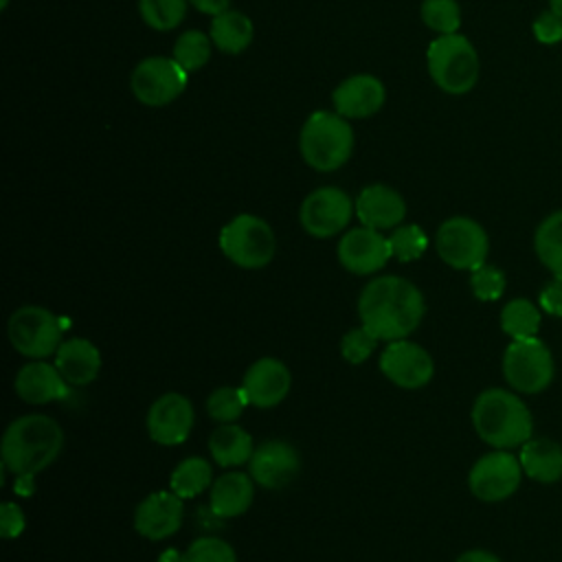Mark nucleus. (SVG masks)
<instances>
[{
	"instance_id": "obj_11",
	"label": "nucleus",
	"mask_w": 562,
	"mask_h": 562,
	"mask_svg": "<svg viewBox=\"0 0 562 562\" xmlns=\"http://www.w3.org/2000/svg\"><path fill=\"white\" fill-rule=\"evenodd\" d=\"M356 213V202L338 187H318L305 195L299 209L303 231L316 239H327L345 231Z\"/></svg>"
},
{
	"instance_id": "obj_28",
	"label": "nucleus",
	"mask_w": 562,
	"mask_h": 562,
	"mask_svg": "<svg viewBox=\"0 0 562 562\" xmlns=\"http://www.w3.org/2000/svg\"><path fill=\"white\" fill-rule=\"evenodd\" d=\"M211 485H213V472H211V463L204 457L182 459L169 476V490L176 492L180 498L200 496Z\"/></svg>"
},
{
	"instance_id": "obj_26",
	"label": "nucleus",
	"mask_w": 562,
	"mask_h": 562,
	"mask_svg": "<svg viewBox=\"0 0 562 562\" xmlns=\"http://www.w3.org/2000/svg\"><path fill=\"white\" fill-rule=\"evenodd\" d=\"M209 450L217 465L222 468H237L250 461L255 446L252 437L241 428L231 424L217 426L209 437Z\"/></svg>"
},
{
	"instance_id": "obj_25",
	"label": "nucleus",
	"mask_w": 562,
	"mask_h": 562,
	"mask_svg": "<svg viewBox=\"0 0 562 562\" xmlns=\"http://www.w3.org/2000/svg\"><path fill=\"white\" fill-rule=\"evenodd\" d=\"M255 35V26L250 18L241 11L226 9L211 18L209 24V37L213 46L226 55H239L244 53Z\"/></svg>"
},
{
	"instance_id": "obj_14",
	"label": "nucleus",
	"mask_w": 562,
	"mask_h": 562,
	"mask_svg": "<svg viewBox=\"0 0 562 562\" xmlns=\"http://www.w3.org/2000/svg\"><path fill=\"white\" fill-rule=\"evenodd\" d=\"M338 261L353 274H373L391 259L389 237L369 226L349 228L338 241Z\"/></svg>"
},
{
	"instance_id": "obj_22",
	"label": "nucleus",
	"mask_w": 562,
	"mask_h": 562,
	"mask_svg": "<svg viewBox=\"0 0 562 562\" xmlns=\"http://www.w3.org/2000/svg\"><path fill=\"white\" fill-rule=\"evenodd\" d=\"M55 367L70 386H83L97 380L101 353L88 338H66L55 351Z\"/></svg>"
},
{
	"instance_id": "obj_2",
	"label": "nucleus",
	"mask_w": 562,
	"mask_h": 562,
	"mask_svg": "<svg viewBox=\"0 0 562 562\" xmlns=\"http://www.w3.org/2000/svg\"><path fill=\"white\" fill-rule=\"evenodd\" d=\"M64 448V430L48 415H22L2 435V465L15 476H35L46 470Z\"/></svg>"
},
{
	"instance_id": "obj_27",
	"label": "nucleus",
	"mask_w": 562,
	"mask_h": 562,
	"mask_svg": "<svg viewBox=\"0 0 562 562\" xmlns=\"http://www.w3.org/2000/svg\"><path fill=\"white\" fill-rule=\"evenodd\" d=\"M533 250L540 263L562 279V209L549 213L533 233Z\"/></svg>"
},
{
	"instance_id": "obj_13",
	"label": "nucleus",
	"mask_w": 562,
	"mask_h": 562,
	"mask_svg": "<svg viewBox=\"0 0 562 562\" xmlns=\"http://www.w3.org/2000/svg\"><path fill=\"white\" fill-rule=\"evenodd\" d=\"M378 367L389 382L402 389H422L435 375V362L430 353L422 345L406 338L389 342L380 353Z\"/></svg>"
},
{
	"instance_id": "obj_6",
	"label": "nucleus",
	"mask_w": 562,
	"mask_h": 562,
	"mask_svg": "<svg viewBox=\"0 0 562 562\" xmlns=\"http://www.w3.org/2000/svg\"><path fill=\"white\" fill-rule=\"evenodd\" d=\"M220 250L235 266L259 270L268 266L277 252L274 231L263 217L239 213L220 231Z\"/></svg>"
},
{
	"instance_id": "obj_31",
	"label": "nucleus",
	"mask_w": 562,
	"mask_h": 562,
	"mask_svg": "<svg viewBox=\"0 0 562 562\" xmlns=\"http://www.w3.org/2000/svg\"><path fill=\"white\" fill-rule=\"evenodd\" d=\"M189 0H138L143 22L154 31H171L187 15Z\"/></svg>"
},
{
	"instance_id": "obj_7",
	"label": "nucleus",
	"mask_w": 562,
	"mask_h": 562,
	"mask_svg": "<svg viewBox=\"0 0 562 562\" xmlns=\"http://www.w3.org/2000/svg\"><path fill=\"white\" fill-rule=\"evenodd\" d=\"M7 334L18 353L42 360L64 342V321L42 305H22L9 316Z\"/></svg>"
},
{
	"instance_id": "obj_45",
	"label": "nucleus",
	"mask_w": 562,
	"mask_h": 562,
	"mask_svg": "<svg viewBox=\"0 0 562 562\" xmlns=\"http://www.w3.org/2000/svg\"><path fill=\"white\" fill-rule=\"evenodd\" d=\"M549 9L562 13V0H549Z\"/></svg>"
},
{
	"instance_id": "obj_16",
	"label": "nucleus",
	"mask_w": 562,
	"mask_h": 562,
	"mask_svg": "<svg viewBox=\"0 0 562 562\" xmlns=\"http://www.w3.org/2000/svg\"><path fill=\"white\" fill-rule=\"evenodd\" d=\"M301 470L296 448L283 439H268L259 443L248 461V474L266 490H279L294 481Z\"/></svg>"
},
{
	"instance_id": "obj_41",
	"label": "nucleus",
	"mask_w": 562,
	"mask_h": 562,
	"mask_svg": "<svg viewBox=\"0 0 562 562\" xmlns=\"http://www.w3.org/2000/svg\"><path fill=\"white\" fill-rule=\"evenodd\" d=\"M189 4H193L200 13H206V15H217L222 11L228 9L231 0H189Z\"/></svg>"
},
{
	"instance_id": "obj_46",
	"label": "nucleus",
	"mask_w": 562,
	"mask_h": 562,
	"mask_svg": "<svg viewBox=\"0 0 562 562\" xmlns=\"http://www.w3.org/2000/svg\"><path fill=\"white\" fill-rule=\"evenodd\" d=\"M7 2H9V0H0V7L4 9V7H7Z\"/></svg>"
},
{
	"instance_id": "obj_42",
	"label": "nucleus",
	"mask_w": 562,
	"mask_h": 562,
	"mask_svg": "<svg viewBox=\"0 0 562 562\" xmlns=\"http://www.w3.org/2000/svg\"><path fill=\"white\" fill-rule=\"evenodd\" d=\"M454 562H501V558H496L492 551H485V549H470L461 553Z\"/></svg>"
},
{
	"instance_id": "obj_10",
	"label": "nucleus",
	"mask_w": 562,
	"mask_h": 562,
	"mask_svg": "<svg viewBox=\"0 0 562 562\" xmlns=\"http://www.w3.org/2000/svg\"><path fill=\"white\" fill-rule=\"evenodd\" d=\"M189 81V72L173 57H145L132 70V92L147 108H162L176 101Z\"/></svg>"
},
{
	"instance_id": "obj_21",
	"label": "nucleus",
	"mask_w": 562,
	"mask_h": 562,
	"mask_svg": "<svg viewBox=\"0 0 562 562\" xmlns=\"http://www.w3.org/2000/svg\"><path fill=\"white\" fill-rule=\"evenodd\" d=\"M353 202L356 215L362 222V226L375 231L395 228L404 222L406 215L404 198L389 184H369L358 193Z\"/></svg>"
},
{
	"instance_id": "obj_35",
	"label": "nucleus",
	"mask_w": 562,
	"mask_h": 562,
	"mask_svg": "<svg viewBox=\"0 0 562 562\" xmlns=\"http://www.w3.org/2000/svg\"><path fill=\"white\" fill-rule=\"evenodd\" d=\"M182 562H237L235 549L215 536H202L193 540L182 553Z\"/></svg>"
},
{
	"instance_id": "obj_36",
	"label": "nucleus",
	"mask_w": 562,
	"mask_h": 562,
	"mask_svg": "<svg viewBox=\"0 0 562 562\" xmlns=\"http://www.w3.org/2000/svg\"><path fill=\"white\" fill-rule=\"evenodd\" d=\"M505 285H507L505 272L496 266H490V263H483V266L474 268L472 274H470V288H472V294L479 301L501 299V294L505 292Z\"/></svg>"
},
{
	"instance_id": "obj_12",
	"label": "nucleus",
	"mask_w": 562,
	"mask_h": 562,
	"mask_svg": "<svg viewBox=\"0 0 562 562\" xmlns=\"http://www.w3.org/2000/svg\"><path fill=\"white\" fill-rule=\"evenodd\" d=\"M520 479H522L520 459L498 448L474 461L468 474V485L479 501L501 503L518 490Z\"/></svg>"
},
{
	"instance_id": "obj_24",
	"label": "nucleus",
	"mask_w": 562,
	"mask_h": 562,
	"mask_svg": "<svg viewBox=\"0 0 562 562\" xmlns=\"http://www.w3.org/2000/svg\"><path fill=\"white\" fill-rule=\"evenodd\" d=\"M522 472L538 483H555L562 479V446L547 437L529 439L520 446Z\"/></svg>"
},
{
	"instance_id": "obj_29",
	"label": "nucleus",
	"mask_w": 562,
	"mask_h": 562,
	"mask_svg": "<svg viewBox=\"0 0 562 562\" xmlns=\"http://www.w3.org/2000/svg\"><path fill=\"white\" fill-rule=\"evenodd\" d=\"M501 329L512 340L533 338L540 329V312L529 299H512L501 310Z\"/></svg>"
},
{
	"instance_id": "obj_1",
	"label": "nucleus",
	"mask_w": 562,
	"mask_h": 562,
	"mask_svg": "<svg viewBox=\"0 0 562 562\" xmlns=\"http://www.w3.org/2000/svg\"><path fill=\"white\" fill-rule=\"evenodd\" d=\"M424 312L422 290L395 274L371 279L358 296L360 325L386 342L411 336L419 327Z\"/></svg>"
},
{
	"instance_id": "obj_9",
	"label": "nucleus",
	"mask_w": 562,
	"mask_h": 562,
	"mask_svg": "<svg viewBox=\"0 0 562 562\" xmlns=\"http://www.w3.org/2000/svg\"><path fill=\"white\" fill-rule=\"evenodd\" d=\"M437 255L443 263L457 270H474L485 263L490 252V237L485 228L465 215H454L441 222L435 237Z\"/></svg>"
},
{
	"instance_id": "obj_3",
	"label": "nucleus",
	"mask_w": 562,
	"mask_h": 562,
	"mask_svg": "<svg viewBox=\"0 0 562 562\" xmlns=\"http://www.w3.org/2000/svg\"><path fill=\"white\" fill-rule=\"evenodd\" d=\"M472 426L492 448H516L531 439L533 419L527 404L512 391L485 389L472 404Z\"/></svg>"
},
{
	"instance_id": "obj_44",
	"label": "nucleus",
	"mask_w": 562,
	"mask_h": 562,
	"mask_svg": "<svg viewBox=\"0 0 562 562\" xmlns=\"http://www.w3.org/2000/svg\"><path fill=\"white\" fill-rule=\"evenodd\" d=\"M178 551H173V549H169V551H165V555L158 560V562H182V553L180 555H176Z\"/></svg>"
},
{
	"instance_id": "obj_5",
	"label": "nucleus",
	"mask_w": 562,
	"mask_h": 562,
	"mask_svg": "<svg viewBox=\"0 0 562 562\" xmlns=\"http://www.w3.org/2000/svg\"><path fill=\"white\" fill-rule=\"evenodd\" d=\"M426 66L432 83L446 94H468L481 72L479 53L461 33L435 37L426 50Z\"/></svg>"
},
{
	"instance_id": "obj_32",
	"label": "nucleus",
	"mask_w": 562,
	"mask_h": 562,
	"mask_svg": "<svg viewBox=\"0 0 562 562\" xmlns=\"http://www.w3.org/2000/svg\"><path fill=\"white\" fill-rule=\"evenodd\" d=\"M419 15L422 22L439 35L459 33L461 7L457 0H422Z\"/></svg>"
},
{
	"instance_id": "obj_37",
	"label": "nucleus",
	"mask_w": 562,
	"mask_h": 562,
	"mask_svg": "<svg viewBox=\"0 0 562 562\" xmlns=\"http://www.w3.org/2000/svg\"><path fill=\"white\" fill-rule=\"evenodd\" d=\"M378 336H373L364 325L349 329L340 338V353L351 364H362L378 347Z\"/></svg>"
},
{
	"instance_id": "obj_8",
	"label": "nucleus",
	"mask_w": 562,
	"mask_h": 562,
	"mask_svg": "<svg viewBox=\"0 0 562 562\" xmlns=\"http://www.w3.org/2000/svg\"><path fill=\"white\" fill-rule=\"evenodd\" d=\"M555 367L549 347L538 338L512 340L503 353V375L518 393H540L553 380Z\"/></svg>"
},
{
	"instance_id": "obj_38",
	"label": "nucleus",
	"mask_w": 562,
	"mask_h": 562,
	"mask_svg": "<svg viewBox=\"0 0 562 562\" xmlns=\"http://www.w3.org/2000/svg\"><path fill=\"white\" fill-rule=\"evenodd\" d=\"M531 33L536 42L544 46H553L562 42V13L553 9H544L538 13V18L531 22Z\"/></svg>"
},
{
	"instance_id": "obj_20",
	"label": "nucleus",
	"mask_w": 562,
	"mask_h": 562,
	"mask_svg": "<svg viewBox=\"0 0 562 562\" xmlns=\"http://www.w3.org/2000/svg\"><path fill=\"white\" fill-rule=\"evenodd\" d=\"M13 389L18 397L26 404H48L57 400H66L70 395V384L57 371L55 362L31 360L18 373Z\"/></svg>"
},
{
	"instance_id": "obj_15",
	"label": "nucleus",
	"mask_w": 562,
	"mask_h": 562,
	"mask_svg": "<svg viewBox=\"0 0 562 562\" xmlns=\"http://www.w3.org/2000/svg\"><path fill=\"white\" fill-rule=\"evenodd\" d=\"M193 422V404L182 393H165L147 411V432L151 441L160 446H178L187 441Z\"/></svg>"
},
{
	"instance_id": "obj_33",
	"label": "nucleus",
	"mask_w": 562,
	"mask_h": 562,
	"mask_svg": "<svg viewBox=\"0 0 562 562\" xmlns=\"http://www.w3.org/2000/svg\"><path fill=\"white\" fill-rule=\"evenodd\" d=\"M246 406H248V397H246L241 384L239 386H220L206 400L209 417L220 424L235 422L244 413Z\"/></svg>"
},
{
	"instance_id": "obj_18",
	"label": "nucleus",
	"mask_w": 562,
	"mask_h": 562,
	"mask_svg": "<svg viewBox=\"0 0 562 562\" xmlns=\"http://www.w3.org/2000/svg\"><path fill=\"white\" fill-rule=\"evenodd\" d=\"M292 386V375L290 369L272 356H263L255 360L244 378H241V389L248 397V404L257 408H272L285 400Z\"/></svg>"
},
{
	"instance_id": "obj_34",
	"label": "nucleus",
	"mask_w": 562,
	"mask_h": 562,
	"mask_svg": "<svg viewBox=\"0 0 562 562\" xmlns=\"http://www.w3.org/2000/svg\"><path fill=\"white\" fill-rule=\"evenodd\" d=\"M391 257L397 261H415L419 259L428 248V237L417 224H400L389 235Z\"/></svg>"
},
{
	"instance_id": "obj_43",
	"label": "nucleus",
	"mask_w": 562,
	"mask_h": 562,
	"mask_svg": "<svg viewBox=\"0 0 562 562\" xmlns=\"http://www.w3.org/2000/svg\"><path fill=\"white\" fill-rule=\"evenodd\" d=\"M31 481H33V476H15V492L29 496L33 492V487H35Z\"/></svg>"
},
{
	"instance_id": "obj_4",
	"label": "nucleus",
	"mask_w": 562,
	"mask_h": 562,
	"mask_svg": "<svg viewBox=\"0 0 562 562\" xmlns=\"http://www.w3.org/2000/svg\"><path fill=\"white\" fill-rule=\"evenodd\" d=\"M299 151L316 171L340 169L353 151V130L338 112H312L299 132Z\"/></svg>"
},
{
	"instance_id": "obj_40",
	"label": "nucleus",
	"mask_w": 562,
	"mask_h": 562,
	"mask_svg": "<svg viewBox=\"0 0 562 562\" xmlns=\"http://www.w3.org/2000/svg\"><path fill=\"white\" fill-rule=\"evenodd\" d=\"M538 307H542L551 316L562 318V279L560 277H553V281H549L542 288L538 296Z\"/></svg>"
},
{
	"instance_id": "obj_17",
	"label": "nucleus",
	"mask_w": 562,
	"mask_h": 562,
	"mask_svg": "<svg viewBox=\"0 0 562 562\" xmlns=\"http://www.w3.org/2000/svg\"><path fill=\"white\" fill-rule=\"evenodd\" d=\"M184 498L171 490L147 494L134 509V529L147 540H165L182 527Z\"/></svg>"
},
{
	"instance_id": "obj_39",
	"label": "nucleus",
	"mask_w": 562,
	"mask_h": 562,
	"mask_svg": "<svg viewBox=\"0 0 562 562\" xmlns=\"http://www.w3.org/2000/svg\"><path fill=\"white\" fill-rule=\"evenodd\" d=\"M26 527V518H24V512L18 503H11V501H4L0 505V533L4 540H13L18 536H22Z\"/></svg>"
},
{
	"instance_id": "obj_23",
	"label": "nucleus",
	"mask_w": 562,
	"mask_h": 562,
	"mask_svg": "<svg viewBox=\"0 0 562 562\" xmlns=\"http://www.w3.org/2000/svg\"><path fill=\"white\" fill-rule=\"evenodd\" d=\"M255 498V481L246 472H226L211 485V512L220 518L241 516Z\"/></svg>"
},
{
	"instance_id": "obj_19",
	"label": "nucleus",
	"mask_w": 562,
	"mask_h": 562,
	"mask_svg": "<svg viewBox=\"0 0 562 562\" xmlns=\"http://www.w3.org/2000/svg\"><path fill=\"white\" fill-rule=\"evenodd\" d=\"M386 101L384 83L373 75H351L331 92L334 112L345 119H367L380 112Z\"/></svg>"
},
{
	"instance_id": "obj_30",
	"label": "nucleus",
	"mask_w": 562,
	"mask_h": 562,
	"mask_svg": "<svg viewBox=\"0 0 562 562\" xmlns=\"http://www.w3.org/2000/svg\"><path fill=\"white\" fill-rule=\"evenodd\" d=\"M211 37L202 31H184L182 35H178V40L173 42V59L187 70V72H195L202 66H206V61L211 59Z\"/></svg>"
}]
</instances>
